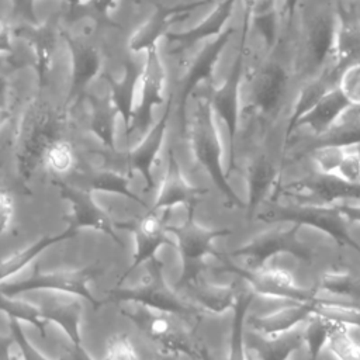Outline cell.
I'll list each match as a JSON object with an SVG mask.
<instances>
[{"instance_id": "obj_32", "label": "cell", "mask_w": 360, "mask_h": 360, "mask_svg": "<svg viewBox=\"0 0 360 360\" xmlns=\"http://www.w3.org/2000/svg\"><path fill=\"white\" fill-rule=\"evenodd\" d=\"M10 90V79L8 75L3 70H0V105H6L7 97Z\"/></svg>"}, {"instance_id": "obj_21", "label": "cell", "mask_w": 360, "mask_h": 360, "mask_svg": "<svg viewBox=\"0 0 360 360\" xmlns=\"http://www.w3.org/2000/svg\"><path fill=\"white\" fill-rule=\"evenodd\" d=\"M163 207V228L181 231L191 222V202L184 198L173 200L167 204H162Z\"/></svg>"}, {"instance_id": "obj_18", "label": "cell", "mask_w": 360, "mask_h": 360, "mask_svg": "<svg viewBox=\"0 0 360 360\" xmlns=\"http://www.w3.org/2000/svg\"><path fill=\"white\" fill-rule=\"evenodd\" d=\"M336 89L347 104L360 107V60L340 68L336 77Z\"/></svg>"}, {"instance_id": "obj_30", "label": "cell", "mask_w": 360, "mask_h": 360, "mask_svg": "<svg viewBox=\"0 0 360 360\" xmlns=\"http://www.w3.org/2000/svg\"><path fill=\"white\" fill-rule=\"evenodd\" d=\"M300 0H280L278 7V18L284 20L285 22H291L294 13L297 10V4Z\"/></svg>"}, {"instance_id": "obj_23", "label": "cell", "mask_w": 360, "mask_h": 360, "mask_svg": "<svg viewBox=\"0 0 360 360\" xmlns=\"http://www.w3.org/2000/svg\"><path fill=\"white\" fill-rule=\"evenodd\" d=\"M343 149V158L330 177L343 183H360V156L349 143H345Z\"/></svg>"}, {"instance_id": "obj_9", "label": "cell", "mask_w": 360, "mask_h": 360, "mask_svg": "<svg viewBox=\"0 0 360 360\" xmlns=\"http://www.w3.org/2000/svg\"><path fill=\"white\" fill-rule=\"evenodd\" d=\"M86 198L111 226H136L150 208L129 193L93 186Z\"/></svg>"}, {"instance_id": "obj_26", "label": "cell", "mask_w": 360, "mask_h": 360, "mask_svg": "<svg viewBox=\"0 0 360 360\" xmlns=\"http://www.w3.org/2000/svg\"><path fill=\"white\" fill-rule=\"evenodd\" d=\"M15 338L14 315L7 308L0 307V345L4 346Z\"/></svg>"}, {"instance_id": "obj_7", "label": "cell", "mask_w": 360, "mask_h": 360, "mask_svg": "<svg viewBox=\"0 0 360 360\" xmlns=\"http://www.w3.org/2000/svg\"><path fill=\"white\" fill-rule=\"evenodd\" d=\"M314 325L311 312L295 323L276 330H262L242 322L240 345L260 353L267 360L284 357L291 349L308 338Z\"/></svg>"}, {"instance_id": "obj_24", "label": "cell", "mask_w": 360, "mask_h": 360, "mask_svg": "<svg viewBox=\"0 0 360 360\" xmlns=\"http://www.w3.org/2000/svg\"><path fill=\"white\" fill-rule=\"evenodd\" d=\"M117 6L118 0H80L77 10H90L98 18V21L117 27L115 22H111V13L117 8Z\"/></svg>"}, {"instance_id": "obj_5", "label": "cell", "mask_w": 360, "mask_h": 360, "mask_svg": "<svg viewBox=\"0 0 360 360\" xmlns=\"http://www.w3.org/2000/svg\"><path fill=\"white\" fill-rule=\"evenodd\" d=\"M249 207L239 204L219 186L198 193L191 204V224L207 235L225 233L249 218Z\"/></svg>"}, {"instance_id": "obj_2", "label": "cell", "mask_w": 360, "mask_h": 360, "mask_svg": "<svg viewBox=\"0 0 360 360\" xmlns=\"http://www.w3.org/2000/svg\"><path fill=\"white\" fill-rule=\"evenodd\" d=\"M75 336L86 360H172L176 353L153 339L118 301L87 307L75 322Z\"/></svg>"}, {"instance_id": "obj_8", "label": "cell", "mask_w": 360, "mask_h": 360, "mask_svg": "<svg viewBox=\"0 0 360 360\" xmlns=\"http://www.w3.org/2000/svg\"><path fill=\"white\" fill-rule=\"evenodd\" d=\"M13 34L22 39V42L30 48L32 68L38 77V86L39 89H44L48 84L58 48V37H60L58 18L49 17L45 21H38L35 24H22L13 30Z\"/></svg>"}, {"instance_id": "obj_25", "label": "cell", "mask_w": 360, "mask_h": 360, "mask_svg": "<svg viewBox=\"0 0 360 360\" xmlns=\"http://www.w3.org/2000/svg\"><path fill=\"white\" fill-rule=\"evenodd\" d=\"M35 1L37 0H10L13 17L20 21H24V24L38 22Z\"/></svg>"}, {"instance_id": "obj_31", "label": "cell", "mask_w": 360, "mask_h": 360, "mask_svg": "<svg viewBox=\"0 0 360 360\" xmlns=\"http://www.w3.org/2000/svg\"><path fill=\"white\" fill-rule=\"evenodd\" d=\"M314 360H340V359L333 353V350L329 347L328 342L323 338L316 352L314 353Z\"/></svg>"}, {"instance_id": "obj_33", "label": "cell", "mask_w": 360, "mask_h": 360, "mask_svg": "<svg viewBox=\"0 0 360 360\" xmlns=\"http://www.w3.org/2000/svg\"><path fill=\"white\" fill-rule=\"evenodd\" d=\"M11 118V111L6 105H0V129L8 122Z\"/></svg>"}, {"instance_id": "obj_13", "label": "cell", "mask_w": 360, "mask_h": 360, "mask_svg": "<svg viewBox=\"0 0 360 360\" xmlns=\"http://www.w3.org/2000/svg\"><path fill=\"white\" fill-rule=\"evenodd\" d=\"M15 332L20 335L22 346L31 360H77V354H70L55 345L42 330L41 325L25 315H14Z\"/></svg>"}, {"instance_id": "obj_14", "label": "cell", "mask_w": 360, "mask_h": 360, "mask_svg": "<svg viewBox=\"0 0 360 360\" xmlns=\"http://www.w3.org/2000/svg\"><path fill=\"white\" fill-rule=\"evenodd\" d=\"M150 257L158 269L163 294L169 297L186 278V253L179 245L160 239L153 248Z\"/></svg>"}, {"instance_id": "obj_6", "label": "cell", "mask_w": 360, "mask_h": 360, "mask_svg": "<svg viewBox=\"0 0 360 360\" xmlns=\"http://www.w3.org/2000/svg\"><path fill=\"white\" fill-rule=\"evenodd\" d=\"M60 37L63 38L70 55V83L63 105V111L68 114L86 97V90L90 83L101 75L104 55L87 37L75 35L62 28Z\"/></svg>"}, {"instance_id": "obj_28", "label": "cell", "mask_w": 360, "mask_h": 360, "mask_svg": "<svg viewBox=\"0 0 360 360\" xmlns=\"http://www.w3.org/2000/svg\"><path fill=\"white\" fill-rule=\"evenodd\" d=\"M13 37L14 34L10 25L0 18V55H7V56L14 55Z\"/></svg>"}, {"instance_id": "obj_27", "label": "cell", "mask_w": 360, "mask_h": 360, "mask_svg": "<svg viewBox=\"0 0 360 360\" xmlns=\"http://www.w3.org/2000/svg\"><path fill=\"white\" fill-rule=\"evenodd\" d=\"M3 360H31L22 343L15 338L3 346Z\"/></svg>"}, {"instance_id": "obj_17", "label": "cell", "mask_w": 360, "mask_h": 360, "mask_svg": "<svg viewBox=\"0 0 360 360\" xmlns=\"http://www.w3.org/2000/svg\"><path fill=\"white\" fill-rule=\"evenodd\" d=\"M162 285L158 274V269L152 257L142 259L139 263H134L129 270L124 274L118 284L117 291L129 292V294H142L158 288Z\"/></svg>"}, {"instance_id": "obj_3", "label": "cell", "mask_w": 360, "mask_h": 360, "mask_svg": "<svg viewBox=\"0 0 360 360\" xmlns=\"http://www.w3.org/2000/svg\"><path fill=\"white\" fill-rule=\"evenodd\" d=\"M0 300L13 311L37 318H53L62 322H76L93 301L76 288L46 284L25 285L0 291Z\"/></svg>"}, {"instance_id": "obj_10", "label": "cell", "mask_w": 360, "mask_h": 360, "mask_svg": "<svg viewBox=\"0 0 360 360\" xmlns=\"http://www.w3.org/2000/svg\"><path fill=\"white\" fill-rule=\"evenodd\" d=\"M202 1H193L172 7H156L150 17L146 21H143L129 37L128 49L132 53H145L152 48H158L159 41L162 38H166L167 34H170L172 25L176 21L186 17L187 14H190L194 8L200 7Z\"/></svg>"}, {"instance_id": "obj_11", "label": "cell", "mask_w": 360, "mask_h": 360, "mask_svg": "<svg viewBox=\"0 0 360 360\" xmlns=\"http://www.w3.org/2000/svg\"><path fill=\"white\" fill-rule=\"evenodd\" d=\"M139 75H141V66L128 56L124 60L122 65V76L120 79H115L112 75L104 72L103 77L107 83V97L115 107L117 112L122 118L127 131L129 129L135 103H136V94H138V83H139Z\"/></svg>"}, {"instance_id": "obj_29", "label": "cell", "mask_w": 360, "mask_h": 360, "mask_svg": "<svg viewBox=\"0 0 360 360\" xmlns=\"http://www.w3.org/2000/svg\"><path fill=\"white\" fill-rule=\"evenodd\" d=\"M343 233L350 245L360 250V218H350L343 222Z\"/></svg>"}, {"instance_id": "obj_4", "label": "cell", "mask_w": 360, "mask_h": 360, "mask_svg": "<svg viewBox=\"0 0 360 360\" xmlns=\"http://www.w3.org/2000/svg\"><path fill=\"white\" fill-rule=\"evenodd\" d=\"M118 304L153 339L167 349L176 350L173 346L188 347L198 314L162 308L134 297L118 300Z\"/></svg>"}, {"instance_id": "obj_34", "label": "cell", "mask_w": 360, "mask_h": 360, "mask_svg": "<svg viewBox=\"0 0 360 360\" xmlns=\"http://www.w3.org/2000/svg\"><path fill=\"white\" fill-rule=\"evenodd\" d=\"M63 1L68 4V7H69V11H70V13H76V10H77V7H79L80 0H63Z\"/></svg>"}, {"instance_id": "obj_15", "label": "cell", "mask_w": 360, "mask_h": 360, "mask_svg": "<svg viewBox=\"0 0 360 360\" xmlns=\"http://www.w3.org/2000/svg\"><path fill=\"white\" fill-rule=\"evenodd\" d=\"M87 131L96 136L103 145L114 150V136L118 122L121 120L115 107L107 96H87ZM115 152V150H114Z\"/></svg>"}, {"instance_id": "obj_22", "label": "cell", "mask_w": 360, "mask_h": 360, "mask_svg": "<svg viewBox=\"0 0 360 360\" xmlns=\"http://www.w3.org/2000/svg\"><path fill=\"white\" fill-rule=\"evenodd\" d=\"M323 338L340 360H360L359 347L347 338L340 325L330 326Z\"/></svg>"}, {"instance_id": "obj_16", "label": "cell", "mask_w": 360, "mask_h": 360, "mask_svg": "<svg viewBox=\"0 0 360 360\" xmlns=\"http://www.w3.org/2000/svg\"><path fill=\"white\" fill-rule=\"evenodd\" d=\"M304 300L305 298H298V297L285 295V294H276V292L253 290L248 297V302H246V307L243 311L242 321L253 322V321L262 319L264 316H269V315L277 312L278 309H283L288 305L297 304Z\"/></svg>"}, {"instance_id": "obj_19", "label": "cell", "mask_w": 360, "mask_h": 360, "mask_svg": "<svg viewBox=\"0 0 360 360\" xmlns=\"http://www.w3.org/2000/svg\"><path fill=\"white\" fill-rule=\"evenodd\" d=\"M224 181L229 194L242 205L249 207L252 204V176L245 170L232 166L224 176Z\"/></svg>"}, {"instance_id": "obj_12", "label": "cell", "mask_w": 360, "mask_h": 360, "mask_svg": "<svg viewBox=\"0 0 360 360\" xmlns=\"http://www.w3.org/2000/svg\"><path fill=\"white\" fill-rule=\"evenodd\" d=\"M236 0H222L198 25L180 34H167V41L173 45V52L186 51L195 42H202L210 37L219 35L229 21Z\"/></svg>"}, {"instance_id": "obj_1", "label": "cell", "mask_w": 360, "mask_h": 360, "mask_svg": "<svg viewBox=\"0 0 360 360\" xmlns=\"http://www.w3.org/2000/svg\"><path fill=\"white\" fill-rule=\"evenodd\" d=\"M31 259L35 281L72 288L80 285L93 302L110 300L124 274L136 262L111 231L93 225L48 240Z\"/></svg>"}, {"instance_id": "obj_20", "label": "cell", "mask_w": 360, "mask_h": 360, "mask_svg": "<svg viewBox=\"0 0 360 360\" xmlns=\"http://www.w3.org/2000/svg\"><path fill=\"white\" fill-rule=\"evenodd\" d=\"M44 333L60 349L70 354H79L76 336L69 332L66 323L53 318H38Z\"/></svg>"}]
</instances>
